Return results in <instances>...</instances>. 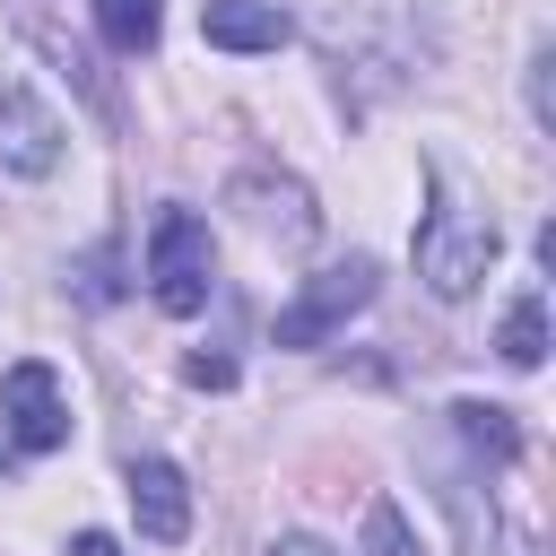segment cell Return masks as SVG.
I'll use <instances>...</instances> for the list:
<instances>
[{"instance_id":"obj_11","label":"cell","mask_w":556,"mask_h":556,"mask_svg":"<svg viewBox=\"0 0 556 556\" xmlns=\"http://www.w3.org/2000/svg\"><path fill=\"white\" fill-rule=\"evenodd\" d=\"M365 556H417V539H408L400 504H374V513H365Z\"/></svg>"},{"instance_id":"obj_1","label":"cell","mask_w":556,"mask_h":556,"mask_svg":"<svg viewBox=\"0 0 556 556\" xmlns=\"http://www.w3.org/2000/svg\"><path fill=\"white\" fill-rule=\"evenodd\" d=\"M208 287H217V243L182 200H165L156 226H148V295L174 321H191V313H208Z\"/></svg>"},{"instance_id":"obj_2","label":"cell","mask_w":556,"mask_h":556,"mask_svg":"<svg viewBox=\"0 0 556 556\" xmlns=\"http://www.w3.org/2000/svg\"><path fill=\"white\" fill-rule=\"evenodd\" d=\"M495 269V217H478L469 200H434L426 208V226H417V278L443 295V304H460L478 278Z\"/></svg>"},{"instance_id":"obj_13","label":"cell","mask_w":556,"mask_h":556,"mask_svg":"<svg viewBox=\"0 0 556 556\" xmlns=\"http://www.w3.org/2000/svg\"><path fill=\"white\" fill-rule=\"evenodd\" d=\"M70 556H122V539H113V530H78V539H70Z\"/></svg>"},{"instance_id":"obj_10","label":"cell","mask_w":556,"mask_h":556,"mask_svg":"<svg viewBox=\"0 0 556 556\" xmlns=\"http://www.w3.org/2000/svg\"><path fill=\"white\" fill-rule=\"evenodd\" d=\"M452 426H460V443H469V452H486V460H513V452H521V426H513V408L460 400V408H452Z\"/></svg>"},{"instance_id":"obj_12","label":"cell","mask_w":556,"mask_h":556,"mask_svg":"<svg viewBox=\"0 0 556 556\" xmlns=\"http://www.w3.org/2000/svg\"><path fill=\"white\" fill-rule=\"evenodd\" d=\"M182 374H191V382H200V391H226V382H235V365H226V356H191V365H182Z\"/></svg>"},{"instance_id":"obj_9","label":"cell","mask_w":556,"mask_h":556,"mask_svg":"<svg viewBox=\"0 0 556 556\" xmlns=\"http://www.w3.org/2000/svg\"><path fill=\"white\" fill-rule=\"evenodd\" d=\"M87 9H96V35L113 52H148L156 26H165V0H87Z\"/></svg>"},{"instance_id":"obj_8","label":"cell","mask_w":556,"mask_h":556,"mask_svg":"<svg viewBox=\"0 0 556 556\" xmlns=\"http://www.w3.org/2000/svg\"><path fill=\"white\" fill-rule=\"evenodd\" d=\"M495 348H504V365H521V374L547 356V295H539V287H521V295H513V313H504Z\"/></svg>"},{"instance_id":"obj_5","label":"cell","mask_w":556,"mask_h":556,"mask_svg":"<svg viewBox=\"0 0 556 556\" xmlns=\"http://www.w3.org/2000/svg\"><path fill=\"white\" fill-rule=\"evenodd\" d=\"M61 165V122L26 96V87H0V174L9 182H35Z\"/></svg>"},{"instance_id":"obj_3","label":"cell","mask_w":556,"mask_h":556,"mask_svg":"<svg viewBox=\"0 0 556 556\" xmlns=\"http://www.w3.org/2000/svg\"><path fill=\"white\" fill-rule=\"evenodd\" d=\"M365 304H374V261H365V252H356V261H330V269H313V278L287 295V313H278V348H321V339L348 330Z\"/></svg>"},{"instance_id":"obj_4","label":"cell","mask_w":556,"mask_h":556,"mask_svg":"<svg viewBox=\"0 0 556 556\" xmlns=\"http://www.w3.org/2000/svg\"><path fill=\"white\" fill-rule=\"evenodd\" d=\"M0 417H9V443L17 452H61L70 443V391L43 356H17L0 374Z\"/></svg>"},{"instance_id":"obj_6","label":"cell","mask_w":556,"mask_h":556,"mask_svg":"<svg viewBox=\"0 0 556 556\" xmlns=\"http://www.w3.org/2000/svg\"><path fill=\"white\" fill-rule=\"evenodd\" d=\"M130 513H139V539H156V547H174L182 530H191V486H182V469L174 460H130Z\"/></svg>"},{"instance_id":"obj_7","label":"cell","mask_w":556,"mask_h":556,"mask_svg":"<svg viewBox=\"0 0 556 556\" xmlns=\"http://www.w3.org/2000/svg\"><path fill=\"white\" fill-rule=\"evenodd\" d=\"M200 35H208L217 52H278V43L295 35V17H287L278 0H208V9H200Z\"/></svg>"},{"instance_id":"obj_14","label":"cell","mask_w":556,"mask_h":556,"mask_svg":"<svg viewBox=\"0 0 556 556\" xmlns=\"http://www.w3.org/2000/svg\"><path fill=\"white\" fill-rule=\"evenodd\" d=\"M269 556H330V547H321V539H278Z\"/></svg>"}]
</instances>
